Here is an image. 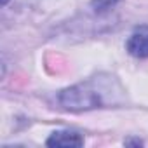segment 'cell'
<instances>
[{
  "label": "cell",
  "instance_id": "obj_1",
  "mask_svg": "<svg viewBox=\"0 0 148 148\" xmlns=\"http://www.w3.org/2000/svg\"><path fill=\"white\" fill-rule=\"evenodd\" d=\"M58 99H59V105L70 112L92 110L103 105L99 91L94 89L91 84H79V86L68 87L59 92Z\"/></svg>",
  "mask_w": 148,
  "mask_h": 148
},
{
  "label": "cell",
  "instance_id": "obj_2",
  "mask_svg": "<svg viewBox=\"0 0 148 148\" xmlns=\"http://www.w3.org/2000/svg\"><path fill=\"white\" fill-rule=\"evenodd\" d=\"M84 145V138L75 131H56L47 139V146H63V148H77Z\"/></svg>",
  "mask_w": 148,
  "mask_h": 148
},
{
  "label": "cell",
  "instance_id": "obj_3",
  "mask_svg": "<svg viewBox=\"0 0 148 148\" xmlns=\"http://www.w3.org/2000/svg\"><path fill=\"white\" fill-rule=\"evenodd\" d=\"M125 47H127V52L134 58H139V59L148 58V32L143 28V30L132 33L129 37Z\"/></svg>",
  "mask_w": 148,
  "mask_h": 148
},
{
  "label": "cell",
  "instance_id": "obj_4",
  "mask_svg": "<svg viewBox=\"0 0 148 148\" xmlns=\"http://www.w3.org/2000/svg\"><path fill=\"white\" fill-rule=\"evenodd\" d=\"M119 2L120 0H91V5L98 14H103V12H108L110 9H113Z\"/></svg>",
  "mask_w": 148,
  "mask_h": 148
},
{
  "label": "cell",
  "instance_id": "obj_5",
  "mask_svg": "<svg viewBox=\"0 0 148 148\" xmlns=\"http://www.w3.org/2000/svg\"><path fill=\"white\" fill-rule=\"evenodd\" d=\"M7 2H9V0H2V4H4V5H5V4H7Z\"/></svg>",
  "mask_w": 148,
  "mask_h": 148
}]
</instances>
